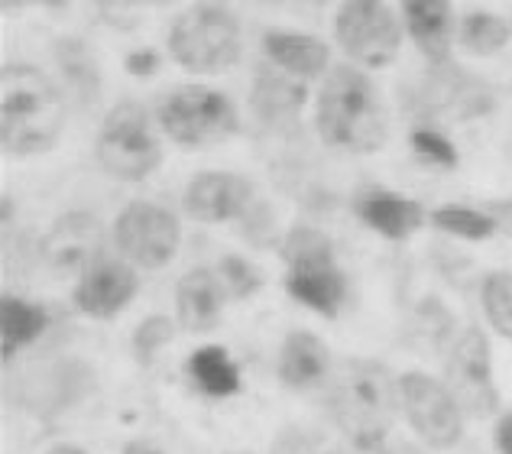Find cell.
<instances>
[{
  "label": "cell",
  "instance_id": "cell-1",
  "mask_svg": "<svg viewBox=\"0 0 512 454\" xmlns=\"http://www.w3.org/2000/svg\"><path fill=\"white\" fill-rule=\"evenodd\" d=\"M325 409L357 454H376L393 438L399 377L376 357H347L325 386Z\"/></svg>",
  "mask_w": 512,
  "mask_h": 454
},
{
  "label": "cell",
  "instance_id": "cell-2",
  "mask_svg": "<svg viewBox=\"0 0 512 454\" xmlns=\"http://www.w3.org/2000/svg\"><path fill=\"white\" fill-rule=\"evenodd\" d=\"M315 130L331 150L370 156L389 140V114L380 88L357 65H334L315 98Z\"/></svg>",
  "mask_w": 512,
  "mask_h": 454
},
{
  "label": "cell",
  "instance_id": "cell-3",
  "mask_svg": "<svg viewBox=\"0 0 512 454\" xmlns=\"http://www.w3.org/2000/svg\"><path fill=\"white\" fill-rule=\"evenodd\" d=\"M62 88L30 62H7L0 72V143L10 156H43L65 130Z\"/></svg>",
  "mask_w": 512,
  "mask_h": 454
},
{
  "label": "cell",
  "instance_id": "cell-4",
  "mask_svg": "<svg viewBox=\"0 0 512 454\" xmlns=\"http://www.w3.org/2000/svg\"><path fill=\"white\" fill-rule=\"evenodd\" d=\"M279 257L286 263V292L312 312L334 318L347 299V276L334 260V244L318 227L295 224L282 231Z\"/></svg>",
  "mask_w": 512,
  "mask_h": 454
},
{
  "label": "cell",
  "instance_id": "cell-5",
  "mask_svg": "<svg viewBox=\"0 0 512 454\" xmlns=\"http://www.w3.org/2000/svg\"><path fill=\"white\" fill-rule=\"evenodd\" d=\"M163 130L137 101H120L107 111L94 140L98 166L117 182H143L163 166Z\"/></svg>",
  "mask_w": 512,
  "mask_h": 454
},
{
  "label": "cell",
  "instance_id": "cell-6",
  "mask_svg": "<svg viewBox=\"0 0 512 454\" xmlns=\"http://www.w3.org/2000/svg\"><path fill=\"white\" fill-rule=\"evenodd\" d=\"M166 49L185 72H224L244 52L240 20L224 4H198L172 20Z\"/></svg>",
  "mask_w": 512,
  "mask_h": 454
},
{
  "label": "cell",
  "instance_id": "cell-7",
  "mask_svg": "<svg viewBox=\"0 0 512 454\" xmlns=\"http://www.w3.org/2000/svg\"><path fill=\"white\" fill-rule=\"evenodd\" d=\"M156 124L179 146H214L240 130V114L224 91L211 85H179L159 101Z\"/></svg>",
  "mask_w": 512,
  "mask_h": 454
},
{
  "label": "cell",
  "instance_id": "cell-8",
  "mask_svg": "<svg viewBox=\"0 0 512 454\" xmlns=\"http://www.w3.org/2000/svg\"><path fill=\"white\" fill-rule=\"evenodd\" d=\"M399 409L428 451H451L464 438V409L448 383L425 370L399 373Z\"/></svg>",
  "mask_w": 512,
  "mask_h": 454
},
{
  "label": "cell",
  "instance_id": "cell-9",
  "mask_svg": "<svg viewBox=\"0 0 512 454\" xmlns=\"http://www.w3.org/2000/svg\"><path fill=\"white\" fill-rule=\"evenodd\" d=\"M406 23L380 0H350L334 13V39L357 69H386L396 62Z\"/></svg>",
  "mask_w": 512,
  "mask_h": 454
},
{
  "label": "cell",
  "instance_id": "cell-10",
  "mask_svg": "<svg viewBox=\"0 0 512 454\" xmlns=\"http://www.w3.org/2000/svg\"><path fill=\"white\" fill-rule=\"evenodd\" d=\"M111 240L133 270H163L182 247V221L156 202H130L114 218Z\"/></svg>",
  "mask_w": 512,
  "mask_h": 454
},
{
  "label": "cell",
  "instance_id": "cell-11",
  "mask_svg": "<svg viewBox=\"0 0 512 454\" xmlns=\"http://www.w3.org/2000/svg\"><path fill=\"white\" fill-rule=\"evenodd\" d=\"M444 383L461 403L464 416L487 419L500 409V390L493 377L490 341L480 325H464L444 357Z\"/></svg>",
  "mask_w": 512,
  "mask_h": 454
},
{
  "label": "cell",
  "instance_id": "cell-12",
  "mask_svg": "<svg viewBox=\"0 0 512 454\" xmlns=\"http://www.w3.org/2000/svg\"><path fill=\"white\" fill-rule=\"evenodd\" d=\"M104 247H107V227L98 215H91V211H65L39 237V260L52 273L82 279L101 260H107Z\"/></svg>",
  "mask_w": 512,
  "mask_h": 454
},
{
  "label": "cell",
  "instance_id": "cell-13",
  "mask_svg": "<svg viewBox=\"0 0 512 454\" xmlns=\"http://www.w3.org/2000/svg\"><path fill=\"white\" fill-rule=\"evenodd\" d=\"M415 108L438 120H474L493 108V91L451 59L444 65H428Z\"/></svg>",
  "mask_w": 512,
  "mask_h": 454
},
{
  "label": "cell",
  "instance_id": "cell-14",
  "mask_svg": "<svg viewBox=\"0 0 512 454\" xmlns=\"http://www.w3.org/2000/svg\"><path fill=\"white\" fill-rule=\"evenodd\" d=\"M253 205H256L253 182L247 176H240V172H227V169L198 172L182 192L185 215L198 224L244 221Z\"/></svg>",
  "mask_w": 512,
  "mask_h": 454
},
{
  "label": "cell",
  "instance_id": "cell-15",
  "mask_svg": "<svg viewBox=\"0 0 512 454\" xmlns=\"http://www.w3.org/2000/svg\"><path fill=\"white\" fill-rule=\"evenodd\" d=\"M140 292V276L127 260H101L72 286V309L94 322H107L127 309Z\"/></svg>",
  "mask_w": 512,
  "mask_h": 454
},
{
  "label": "cell",
  "instance_id": "cell-16",
  "mask_svg": "<svg viewBox=\"0 0 512 454\" xmlns=\"http://www.w3.org/2000/svg\"><path fill=\"white\" fill-rule=\"evenodd\" d=\"M227 289L221 283L218 270L211 266H192L175 286V322L179 328L192 331V335H208L221 325Z\"/></svg>",
  "mask_w": 512,
  "mask_h": 454
},
{
  "label": "cell",
  "instance_id": "cell-17",
  "mask_svg": "<svg viewBox=\"0 0 512 454\" xmlns=\"http://www.w3.org/2000/svg\"><path fill=\"white\" fill-rule=\"evenodd\" d=\"M354 215L367 224L370 231L393 240V244H402V240H409L412 234H419L422 224L428 221V211L422 208V202H415V198L393 192V189H376V185L363 189L354 198Z\"/></svg>",
  "mask_w": 512,
  "mask_h": 454
},
{
  "label": "cell",
  "instance_id": "cell-18",
  "mask_svg": "<svg viewBox=\"0 0 512 454\" xmlns=\"http://www.w3.org/2000/svg\"><path fill=\"white\" fill-rule=\"evenodd\" d=\"M276 373H279V383L295 393L328 386L331 373H334V360H331L328 344L305 328L289 331L279 344Z\"/></svg>",
  "mask_w": 512,
  "mask_h": 454
},
{
  "label": "cell",
  "instance_id": "cell-19",
  "mask_svg": "<svg viewBox=\"0 0 512 454\" xmlns=\"http://www.w3.org/2000/svg\"><path fill=\"white\" fill-rule=\"evenodd\" d=\"M263 56L273 69L286 72L299 82H312V78H325L331 65V46L325 39L312 33H295V30H269L263 33Z\"/></svg>",
  "mask_w": 512,
  "mask_h": 454
},
{
  "label": "cell",
  "instance_id": "cell-20",
  "mask_svg": "<svg viewBox=\"0 0 512 454\" xmlns=\"http://www.w3.org/2000/svg\"><path fill=\"white\" fill-rule=\"evenodd\" d=\"M399 17L406 23V33L428 65L451 62V46L457 43V17L451 4L441 0H412L399 7Z\"/></svg>",
  "mask_w": 512,
  "mask_h": 454
},
{
  "label": "cell",
  "instance_id": "cell-21",
  "mask_svg": "<svg viewBox=\"0 0 512 454\" xmlns=\"http://www.w3.org/2000/svg\"><path fill=\"white\" fill-rule=\"evenodd\" d=\"M305 101H308V88H305V82H299V78L279 72L273 65H266V69L256 72L253 88H250V108L260 124L273 127V130L295 127Z\"/></svg>",
  "mask_w": 512,
  "mask_h": 454
},
{
  "label": "cell",
  "instance_id": "cell-22",
  "mask_svg": "<svg viewBox=\"0 0 512 454\" xmlns=\"http://www.w3.org/2000/svg\"><path fill=\"white\" fill-rule=\"evenodd\" d=\"M457 335H461L457 318L451 315L448 302L438 296H422L406 315V344L419 354L448 357Z\"/></svg>",
  "mask_w": 512,
  "mask_h": 454
},
{
  "label": "cell",
  "instance_id": "cell-23",
  "mask_svg": "<svg viewBox=\"0 0 512 454\" xmlns=\"http://www.w3.org/2000/svg\"><path fill=\"white\" fill-rule=\"evenodd\" d=\"M185 373L195 390L208 399H231L244 390V373L221 344H201L198 351L188 354Z\"/></svg>",
  "mask_w": 512,
  "mask_h": 454
},
{
  "label": "cell",
  "instance_id": "cell-24",
  "mask_svg": "<svg viewBox=\"0 0 512 454\" xmlns=\"http://www.w3.org/2000/svg\"><path fill=\"white\" fill-rule=\"evenodd\" d=\"M52 315L46 305L30 302L23 296L0 299V357L13 360L23 347L36 344L46 335Z\"/></svg>",
  "mask_w": 512,
  "mask_h": 454
},
{
  "label": "cell",
  "instance_id": "cell-25",
  "mask_svg": "<svg viewBox=\"0 0 512 454\" xmlns=\"http://www.w3.org/2000/svg\"><path fill=\"white\" fill-rule=\"evenodd\" d=\"M52 59H56V69L72 98H78L82 104L98 101L101 95L98 62H94L91 49L82 39H59V43H52Z\"/></svg>",
  "mask_w": 512,
  "mask_h": 454
},
{
  "label": "cell",
  "instance_id": "cell-26",
  "mask_svg": "<svg viewBox=\"0 0 512 454\" xmlns=\"http://www.w3.org/2000/svg\"><path fill=\"white\" fill-rule=\"evenodd\" d=\"M512 39V23L490 10H470L457 20V46L477 59H490L503 52Z\"/></svg>",
  "mask_w": 512,
  "mask_h": 454
},
{
  "label": "cell",
  "instance_id": "cell-27",
  "mask_svg": "<svg viewBox=\"0 0 512 454\" xmlns=\"http://www.w3.org/2000/svg\"><path fill=\"white\" fill-rule=\"evenodd\" d=\"M428 224L448 237L467 240V244H480V240H490L496 234V221L487 211L467 205H441L435 211H428Z\"/></svg>",
  "mask_w": 512,
  "mask_h": 454
},
{
  "label": "cell",
  "instance_id": "cell-28",
  "mask_svg": "<svg viewBox=\"0 0 512 454\" xmlns=\"http://www.w3.org/2000/svg\"><path fill=\"white\" fill-rule=\"evenodd\" d=\"M480 305L496 335L512 341V270H496L483 279Z\"/></svg>",
  "mask_w": 512,
  "mask_h": 454
},
{
  "label": "cell",
  "instance_id": "cell-29",
  "mask_svg": "<svg viewBox=\"0 0 512 454\" xmlns=\"http://www.w3.org/2000/svg\"><path fill=\"white\" fill-rule=\"evenodd\" d=\"M214 270H218L231 302H247L263 289V270L250 257H240V253H224Z\"/></svg>",
  "mask_w": 512,
  "mask_h": 454
},
{
  "label": "cell",
  "instance_id": "cell-30",
  "mask_svg": "<svg viewBox=\"0 0 512 454\" xmlns=\"http://www.w3.org/2000/svg\"><path fill=\"white\" fill-rule=\"evenodd\" d=\"M175 331H179V322L169 315H146L143 322L133 328V338H130V351L140 364H153V357L159 351L175 341Z\"/></svg>",
  "mask_w": 512,
  "mask_h": 454
},
{
  "label": "cell",
  "instance_id": "cell-31",
  "mask_svg": "<svg viewBox=\"0 0 512 454\" xmlns=\"http://www.w3.org/2000/svg\"><path fill=\"white\" fill-rule=\"evenodd\" d=\"M412 153L422 159V163L435 166V169H454L457 166V146L451 137L431 124H415L409 133Z\"/></svg>",
  "mask_w": 512,
  "mask_h": 454
},
{
  "label": "cell",
  "instance_id": "cell-32",
  "mask_svg": "<svg viewBox=\"0 0 512 454\" xmlns=\"http://www.w3.org/2000/svg\"><path fill=\"white\" fill-rule=\"evenodd\" d=\"M325 448V435L302 422L282 425L269 442V454H325Z\"/></svg>",
  "mask_w": 512,
  "mask_h": 454
},
{
  "label": "cell",
  "instance_id": "cell-33",
  "mask_svg": "<svg viewBox=\"0 0 512 454\" xmlns=\"http://www.w3.org/2000/svg\"><path fill=\"white\" fill-rule=\"evenodd\" d=\"M127 65V72L130 75H137V78H153L159 72V65H163V59H159V52L150 49V46H143V49H133L130 56L124 59Z\"/></svg>",
  "mask_w": 512,
  "mask_h": 454
},
{
  "label": "cell",
  "instance_id": "cell-34",
  "mask_svg": "<svg viewBox=\"0 0 512 454\" xmlns=\"http://www.w3.org/2000/svg\"><path fill=\"white\" fill-rule=\"evenodd\" d=\"M493 445L500 454H512V412H506V416H500V422H496Z\"/></svg>",
  "mask_w": 512,
  "mask_h": 454
},
{
  "label": "cell",
  "instance_id": "cell-35",
  "mask_svg": "<svg viewBox=\"0 0 512 454\" xmlns=\"http://www.w3.org/2000/svg\"><path fill=\"white\" fill-rule=\"evenodd\" d=\"M376 454H428V448L422 442H412V438H396L393 435Z\"/></svg>",
  "mask_w": 512,
  "mask_h": 454
},
{
  "label": "cell",
  "instance_id": "cell-36",
  "mask_svg": "<svg viewBox=\"0 0 512 454\" xmlns=\"http://www.w3.org/2000/svg\"><path fill=\"white\" fill-rule=\"evenodd\" d=\"M124 454H163L153 442H146V438H133V442H127Z\"/></svg>",
  "mask_w": 512,
  "mask_h": 454
},
{
  "label": "cell",
  "instance_id": "cell-37",
  "mask_svg": "<svg viewBox=\"0 0 512 454\" xmlns=\"http://www.w3.org/2000/svg\"><path fill=\"white\" fill-rule=\"evenodd\" d=\"M46 454H88V451L78 448V445H56V448H49Z\"/></svg>",
  "mask_w": 512,
  "mask_h": 454
},
{
  "label": "cell",
  "instance_id": "cell-38",
  "mask_svg": "<svg viewBox=\"0 0 512 454\" xmlns=\"http://www.w3.org/2000/svg\"><path fill=\"white\" fill-rule=\"evenodd\" d=\"M325 454H357V451L350 448V445H328V448H325Z\"/></svg>",
  "mask_w": 512,
  "mask_h": 454
},
{
  "label": "cell",
  "instance_id": "cell-39",
  "mask_svg": "<svg viewBox=\"0 0 512 454\" xmlns=\"http://www.w3.org/2000/svg\"><path fill=\"white\" fill-rule=\"evenodd\" d=\"M224 454H256V451H224Z\"/></svg>",
  "mask_w": 512,
  "mask_h": 454
}]
</instances>
